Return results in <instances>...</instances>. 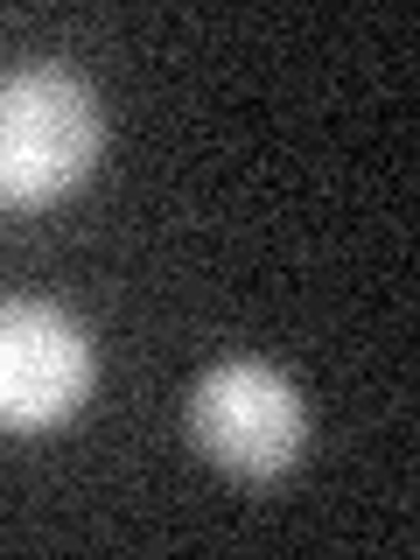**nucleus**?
<instances>
[{"instance_id":"obj_1","label":"nucleus","mask_w":420,"mask_h":560,"mask_svg":"<svg viewBox=\"0 0 420 560\" xmlns=\"http://www.w3.org/2000/svg\"><path fill=\"white\" fill-rule=\"evenodd\" d=\"M105 154V105L70 63L0 78V210H57Z\"/></svg>"},{"instance_id":"obj_2","label":"nucleus","mask_w":420,"mask_h":560,"mask_svg":"<svg viewBox=\"0 0 420 560\" xmlns=\"http://www.w3.org/2000/svg\"><path fill=\"white\" fill-rule=\"evenodd\" d=\"M189 442L210 469L245 483H273L308 448L302 385L267 358H224L189 385Z\"/></svg>"},{"instance_id":"obj_3","label":"nucleus","mask_w":420,"mask_h":560,"mask_svg":"<svg viewBox=\"0 0 420 560\" xmlns=\"http://www.w3.org/2000/svg\"><path fill=\"white\" fill-rule=\"evenodd\" d=\"M98 350L63 302L0 294V434H49L92 399Z\"/></svg>"}]
</instances>
